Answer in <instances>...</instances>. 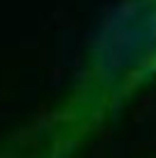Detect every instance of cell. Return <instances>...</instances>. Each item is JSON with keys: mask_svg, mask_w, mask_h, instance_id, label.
Segmentation results:
<instances>
[{"mask_svg": "<svg viewBox=\"0 0 156 158\" xmlns=\"http://www.w3.org/2000/svg\"><path fill=\"white\" fill-rule=\"evenodd\" d=\"M0 158H54V153H51V148L44 139V141H39V146H34L27 153H0Z\"/></svg>", "mask_w": 156, "mask_h": 158, "instance_id": "obj_1", "label": "cell"}]
</instances>
